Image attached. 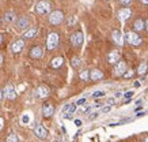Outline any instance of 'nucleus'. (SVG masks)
I'll use <instances>...</instances> for the list:
<instances>
[{
    "mask_svg": "<svg viewBox=\"0 0 148 142\" xmlns=\"http://www.w3.org/2000/svg\"><path fill=\"white\" fill-rule=\"evenodd\" d=\"M75 109H76V104H67V105L63 108V112L64 114L68 112V115H71L72 112H75Z\"/></svg>",
    "mask_w": 148,
    "mask_h": 142,
    "instance_id": "a211bd4d",
    "label": "nucleus"
},
{
    "mask_svg": "<svg viewBox=\"0 0 148 142\" xmlns=\"http://www.w3.org/2000/svg\"><path fill=\"white\" fill-rule=\"evenodd\" d=\"M133 26H135V29L137 30V32H140V30H143L144 29V22L141 21V19H137V21H135Z\"/></svg>",
    "mask_w": 148,
    "mask_h": 142,
    "instance_id": "412c9836",
    "label": "nucleus"
},
{
    "mask_svg": "<svg viewBox=\"0 0 148 142\" xmlns=\"http://www.w3.org/2000/svg\"><path fill=\"white\" fill-rule=\"evenodd\" d=\"M112 38H113V41L116 42V44H118V45H122V44H124L121 33L118 32V30H114V32L112 33Z\"/></svg>",
    "mask_w": 148,
    "mask_h": 142,
    "instance_id": "9b49d317",
    "label": "nucleus"
},
{
    "mask_svg": "<svg viewBox=\"0 0 148 142\" xmlns=\"http://www.w3.org/2000/svg\"><path fill=\"white\" fill-rule=\"evenodd\" d=\"M64 21V14L61 11H53L49 15V22L52 25H60Z\"/></svg>",
    "mask_w": 148,
    "mask_h": 142,
    "instance_id": "f03ea898",
    "label": "nucleus"
},
{
    "mask_svg": "<svg viewBox=\"0 0 148 142\" xmlns=\"http://www.w3.org/2000/svg\"><path fill=\"white\" fill-rule=\"evenodd\" d=\"M4 93H5V97L8 98V100H14L15 97H16V92H15V87L12 85H7L4 89Z\"/></svg>",
    "mask_w": 148,
    "mask_h": 142,
    "instance_id": "6e6552de",
    "label": "nucleus"
},
{
    "mask_svg": "<svg viewBox=\"0 0 148 142\" xmlns=\"http://www.w3.org/2000/svg\"><path fill=\"white\" fill-rule=\"evenodd\" d=\"M125 69H126V64L125 62H117L116 67H114V71H113V74L116 75V77H120V75H122V74H125Z\"/></svg>",
    "mask_w": 148,
    "mask_h": 142,
    "instance_id": "423d86ee",
    "label": "nucleus"
},
{
    "mask_svg": "<svg viewBox=\"0 0 148 142\" xmlns=\"http://www.w3.org/2000/svg\"><path fill=\"white\" fill-rule=\"evenodd\" d=\"M147 71V63H141L139 66V69H137V73L139 74H144Z\"/></svg>",
    "mask_w": 148,
    "mask_h": 142,
    "instance_id": "5701e85b",
    "label": "nucleus"
},
{
    "mask_svg": "<svg viewBox=\"0 0 148 142\" xmlns=\"http://www.w3.org/2000/svg\"><path fill=\"white\" fill-rule=\"evenodd\" d=\"M7 142H18V137L15 134H10L7 137Z\"/></svg>",
    "mask_w": 148,
    "mask_h": 142,
    "instance_id": "393cba45",
    "label": "nucleus"
},
{
    "mask_svg": "<svg viewBox=\"0 0 148 142\" xmlns=\"http://www.w3.org/2000/svg\"><path fill=\"white\" fill-rule=\"evenodd\" d=\"M90 78L92 79V81H99V79L103 78V73L101 70H92L90 73Z\"/></svg>",
    "mask_w": 148,
    "mask_h": 142,
    "instance_id": "ddd939ff",
    "label": "nucleus"
},
{
    "mask_svg": "<svg viewBox=\"0 0 148 142\" xmlns=\"http://www.w3.org/2000/svg\"><path fill=\"white\" fill-rule=\"evenodd\" d=\"M97 118H98V114H97V112H94V114H91V116H90V119H91V120H95Z\"/></svg>",
    "mask_w": 148,
    "mask_h": 142,
    "instance_id": "c85d7f7f",
    "label": "nucleus"
},
{
    "mask_svg": "<svg viewBox=\"0 0 148 142\" xmlns=\"http://www.w3.org/2000/svg\"><path fill=\"white\" fill-rule=\"evenodd\" d=\"M23 46H25V41H23V40H16L15 42H12L11 51L15 52V53H18V52H21V51L23 49Z\"/></svg>",
    "mask_w": 148,
    "mask_h": 142,
    "instance_id": "1a4fd4ad",
    "label": "nucleus"
},
{
    "mask_svg": "<svg viewBox=\"0 0 148 142\" xmlns=\"http://www.w3.org/2000/svg\"><path fill=\"white\" fill-rule=\"evenodd\" d=\"M54 112V108L52 104H45L44 105V116H46V118H49V116H52Z\"/></svg>",
    "mask_w": 148,
    "mask_h": 142,
    "instance_id": "f3484780",
    "label": "nucleus"
},
{
    "mask_svg": "<svg viewBox=\"0 0 148 142\" xmlns=\"http://www.w3.org/2000/svg\"><path fill=\"white\" fill-rule=\"evenodd\" d=\"M108 60H109V63H117V62L120 60V53H118V52H116V51H113V52H110V53H109Z\"/></svg>",
    "mask_w": 148,
    "mask_h": 142,
    "instance_id": "dca6fc26",
    "label": "nucleus"
},
{
    "mask_svg": "<svg viewBox=\"0 0 148 142\" xmlns=\"http://www.w3.org/2000/svg\"><path fill=\"white\" fill-rule=\"evenodd\" d=\"M14 19H15V15H14V12H7L5 14V17H4V21L5 22H12Z\"/></svg>",
    "mask_w": 148,
    "mask_h": 142,
    "instance_id": "4be33fe9",
    "label": "nucleus"
},
{
    "mask_svg": "<svg viewBox=\"0 0 148 142\" xmlns=\"http://www.w3.org/2000/svg\"><path fill=\"white\" fill-rule=\"evenodd\" d=\"M83 33L82 32H75L71 36V42L75 46H80L83 44Z\"/></svg>",
    "mask_w": 148,
    "mask_h": 142,
    "instance_id": "39448f33",
    "label": "nucleus"
},
{
    "mask_svg": "<svg viewBox=\"0 0 148 142\" xmlns=\"http://www.w3.org/2000/svg\"><path fill=\"white\" fill-rule=\"evenodd\" d=\"M34 133H36L37 137H38V138H42V139L48 137V131H46L45 127H42V126H38V127H36Z\"/></svg>",
    "mask_w": 148,
    "mask_h": 142,
    "instance_id": "f8f14e48",
    "label": "nucleus"
},
{
    "mask_svg": "<svg viewBox=\"0 0 148 142\" xmlns=\"http://www.w3.org/2000/svg\"><path fill=\"white\" fill-rule=\"evenodd\" d=\"M133 73H135L133 70H129V71H128V73H126V74H122V75H124L125 78H130V77L133 75Z\"/></svg>",
    "mask_w": 148,
    "mask_h": 142,
    "instance_id": "cd10ccee",
    "label": "nucleus"
},
{
    "mask_svg": "<svg viewBox=\"0 0 148 142\" xmlns=\"http://www.w3.org/2000/svg\"><path fill=\"white\" fill-rule=\"evenodd\" d=\"M144 28H147V30H148V19H147V22L144 23Z\"/></svg>",
    "mask_w": 148,
    "mask_h": 142,
    "instance_id": "e433bc0d",
    "label": "nucleus"
},
{
    "mask_svg": "<svg viewBox=\"0 0 148 142\" xmlns=\"http://www.w3.org/2000/svg\"><path fill=\"white\" fill-rule=\"evenodd\" d=\"M57 45H58V34L57 33H50L49 36H48V40H46V46H48V49L52 51Z\"/></svg>",
    "mask_w": 148,
    "mask_h": 142,
    "instance_id": "7ed1b4c3",
    "label": "nucleus"
},
{
    "mask_svg": "<svg viewBox=\"0 0 148 142\" xmlns=\"http://www.w3.org/2000/svg\"><path fill=\"white\" fill-rule=\"evenodd\" d=\"M1 41H3V36L0 34V44H1Z\"/></svg>",
    "mask_w": 148,
    "mask_h": 142,
    "instance_id": "ea45409f",
    "label": "nucleus"
},
{
    "mask_svg": "<svg viewBox=\"0 0 148 142\" xmlns=\"http://www.w3.org/2000/svg\"><path fill=\"white\" fill-rule=\"evenodd\" d=\"M132 96H133V92H128V93H125V98H130Z\"/></svg>",
    "mask_w": 148,
    "mask_h": 142,
    "instance_id": "c756f323",
    "label": "nucleus"
},
{
    "mask_svg": "<svg viewBox=\"0 0 148 142\" xmlns=\"http://www.w3.org/2000/svg\"><path fill=\"white\" fill-rule=\"evenodd\" d=\"M1 62H3V56L0 55V64H1Z\"/></svg>",
    "mask_w": 148,
    "mask_h": 142,
    "instance_id": "a19ab883",
    "label": "nucleus"
},
{
    "mask_svg": "<svg viewBox=\"0 0 148 142\" xmlns=\"http://www.w3.org/2000/svg\"><path fill=\"white\" fill-rule=\"evenodd\" d=\"M36 94L38 98H46L49 96V89L46 86H38L36 90Z\"/></svg>",
    "mask_w": 148,
    "mask_h": 142,
    "instance_id": "0eeeda50",
    "label": "nucleus"
},
{
    "mask_svg": "<svg viewBox=\"0 0 148 142\" xmlns=\"http://www.w3.org/2000/svg\"><path fill=\"white\" fill-rule=\"evenodd\" d=\"M88 77H90L88 71H82V73H80V78L83 79V81H87V79H88Z\"/></svg>",
    "mask_w": 148,
    "mask_h": 142,
    "instance_id": "a878e982",
    "label": "nucleus"
},
{
    "mask_svg": "<svg viewBox=\"0 0 148 142\" xmlns=\"http://www.w3.org/2000/svg\"><path fill=\"white\" fill-rule=\"evenodd\" d=\"M50 8H52V6H50L49 1H45V0H42V1H38L36 6V10L37 12L41 15H45V14H49Z\"/></svg>",
    "mask_w": 148,
    "mask_h": 142,
    "instance_id": "f257e3e1",
    "label": "nucleus"
},
{
    "mask_svg": "<svg viewBox=\"0 0 148 142\" xmlns=\"http://www.w3.org/2000/svg\"><path fill=\"white\" fill-rule=\"evenodd\" d=\"M84 101H86V98H80V100H79V101L76 103V105H82V104H83Z\"/></svg>",
    "mask_w": 148,
    "mask_h": 142,
    "instance_id": "7c9ffc66",
    "label": "nucleus"
},
{
    "mask_svg": "<svg viewBox=\"0 0 148 142\" xmlns=\"http://www.w3.org/2000/svg\"><path fill=\"white\" fill-rule=\"evenodd\" d=\"M71 63H72V66H73V67H79L82 62H80V59H79V57H76V56H75V57L71 60Z\"/></svg>",
    "mask_w": 148,
    "mask_h": 142,
    "instance_id": "b1692460",
    "label": "nucleus"
},
{
    "mask_svg": "<svg viewBox=\"0 0 148 142\" xmlns=\"http://www.w3.org/2000/svg\"><path fill=\"white\" fill-rule=\"evenodd\" d=\"M121 3H122V4H129V3H130V0H121Z\"/></svg>",
    "mask_w": 148,
    "mask_h": 142,
    "instance_id": "2f4dec72",
    "label": "nucleus"
},
{
    "mask_svg": "<svg viewBox=\"0 0 148 142\" xmlns=\"http://www.w3.org/2000/svg\"><path fill=\"white\" fill-rule=\"evenodd\" d=\"M30 56L33 59H40L42 56V48L41 46H33L32 51H30Z\"/></svg>",
    "mask_w": 148,
    "mask_h": 142,
    "instance_id": "9d476101",
    "label": "nucleus"
},
{
    "mask_svg": "<svg viewBox=\"0 0 148 142\" xmlns=\"http://www.w3.org/2000/svg\"><path fill=\"white\" fill-rule=\"evenodd\" d=\"M130 14H132V12H130L129 8H122V10H120L118 17H120V19H121V21H126V19H129Z\"/></svg>",
    "mask_w": 148,
    "mask_h": 142,
    "instance_id": "4468645a",
    "label": "nucleus"
},
{
    "mask_svg": "<svg viewBox=\"0 0 148 142\" xmlns=\"http://www.w3.org/2000/svg\"><path fill=\"white\" fill-rule=\"evenodd\" d=\"M22 122L27 123V122H29V116H25V118H22Z\"/></svg>",
    "mask_w": 148,
    "mask_h": 142,
    "instance_id": "473e14b6",
    "label": "nucleus"
},
{
    "mask_svg": "<svg viewBox=\"0 0 148 142\" xmlns=\"http://www.w3.org/2000/svg\"><path fill=\"white\" fill-rule=\"evenodd\" d=\"M105 96V92H102V90H98V92L92 93V97H102Z\"/></svg>",
    "mask_w": 148,
    "mask_h": 142,
    "instance_id": "bb28decb",
    "label": "nucleus"
},
{
    "mask_svg": "<svg viewBox=\"0 0 148 142\" xmlns=\"http://www.w3.org/2000/svg\"><path fill=\"white\" fill-rule=\"evenodd\" d=\"M140 86V82H137V81H136L135 82V87H139Z\"/></svg>",
    "mask_w": 148,
    "mask_h": 142,
    "instance_id": "c9c22d12",
    "label": "nucleus"
},
{
    "mask_svg": "<svg viewBox=\"0 0 148 142\" xmlns=\"http://www.w3.org/2000/svg\"><path fill=\"white\" fill-rule=\"evenodd\" d=\"M36 34H37V29L33 28V29H30V30H27V32L23 34V37H25V38H33Z\"/></svg>",
    "mask_w": 148,
    "mask_h": 142,
    "instance_id": "aec40b11",
    "label": "nucleus"
},
{
    "mask_svg": "<svg viewBox=\"0 0 148 142\" xmlns=\"http://www.w3.org/2000/svg\"><path fill=\"white\" fill-rule=\"evenodd\" d=\"M125 38H126V41L129 42L130 45H139L140 42H141V38H140L136 33L133 32H129V33H126L125 34Z\"/></svg>",
    "mask_w": 148,
    "mask_h": 142,
    "instance_id": "20e7f679",
    "label": "nucleus"
},
{
    "mask_svg": "<svg viewBox=\"0 0 148 142\" xmlns=\"http://www.w3.org/2000/svg\"><path fill=\"white\" fill-rule=\"evenodd\" d=\"M145 142H148V137H145Z\"/></svg>",
    "mask_w": 148,
    "mask_h": 142,
    "instance_id": "79ce46f5",
    "label": "nucleus"
},
{
    "mask_svg": "<svg viewBox=\"0 0 148 142\" xmlns=\"http://www.w3.org/2000/svg\"><path fill=\"white\" fill-rule=\"evenodd\" d=\"M109 111H110V107H105V108H103V112H105V114L109 112Z\"/></svg>",
    "mask_w": 148,
    "mask_h": 142,
    "instance_id": "72a5a7b5",
    "label": "nucleus"
},
{
    "mask_svg": "<svg viewBox=\"0 0 148 142\" xmlns=\"http://www.w3.org/2000/svg\"><path fill=\"white\" fill-rule=\"evenodd\" d=\"M113 103H114V98H110V100L108 101V104H110V105H113Z\"/></svg>",
    "mask_w": 148,
    "mask_h": 142,
    "instance_id": "f704fd0d",
    "label": "nucleus"
},
{
    "mask_svg": "<svg viewBox=\"0 0 148 142\" xmlns=\"http://www.w3.org/2000/svg\"><path fill=\"white\" fill-rule=\"evenodd\" d=\"M16 26H18V29H27L29 28V19H27L26 17L19 18L18 22H16Z\"/></svg>",
    "mask_w": 148,
    "mask_h": 142,
    "instance_id": "2eb2a0df",
    "label": "nucleus"
},
{
    "mask_svg": "<svg viewBox=\"0 0 148 142\" xmlns=\"http://www.w3.org/2000/svg\"><path fill=\"white\" fill-rule=\"evenodd\" d=\"M1 98H3V92L0 90V100H1Z\"/></svg>",
    "mask_w": 148,
    "mask_h": 142,
    "instance_id": "4c0bfd02",
    "label": "nucleus"
},
{
    "mask_svg": "<svg viewBox=\"0 0 148 142\" xmlns=\"http://www.w3.org/2000/svg\"><path fill=\"white\" fill-rule=\"evenodd\" d=\"M141 1H143L144 4H148V0H141Z\"/></svg>",
    "mask_w": 148,
    "mask_h": 142,
    "instance_id": "58836bf2",
    "label": "nucleus"
},
{
    "mask_svg": "<svg viewBox=\"0 0 148 142\" xmlns=\"http://www.w3.org/2000/svg\"><path fill=\"white\" fill-rule=\"evenodd\" d=\"M63 62H64L63 57H54V59L52 60V67H53V69H58V67L63 64Z\"/></svg>",
    "mask_w": 148,
    "mask_h": 142,
    "instance_id": "6ab92c4d",
    "label": "nucleus"
}]
</instances>
